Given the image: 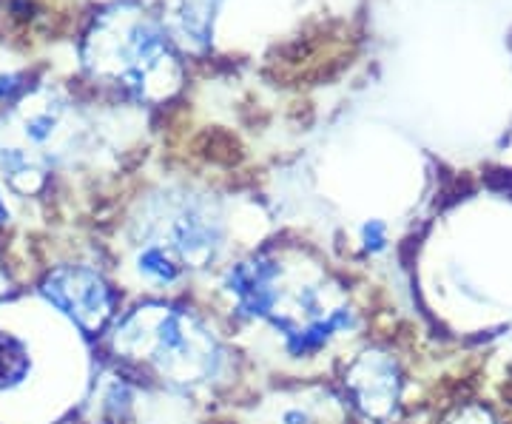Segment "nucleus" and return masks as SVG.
I'll return each mask as SVG.
<instances>
[{
  "mask_svg": "<svg viewBox=\"0 0 512 424\" xmlns=\"http://www.w3.org/2000/svg\"><path fill=\"white\" fill-rule=\"evenodd\" d=\"M222 0H177L174 6V35L191 49H205L214 35V20Z\"/></svg>",
  "mask_w": 512,
  "mask_h": 424,
  "instance_id": "8",
  "label": "nucleus"
},
{
  "mask_svg": "<svg viewBox=\"0 0 512 424\" xmlns=\"http://www.w3.org/2000/svg\"><path fill=\"white\" fill-rule=\"evenodd\" d=\"M157 228L146 242H160L174 251L185 271L211 268L225 245V225L217 205L208 197H165V214H154Z\"/></svg>",
  "mask_w": 512,
  "mask_h": 424,
  "instance_id": "5",
  "label": "nucleus"
},
{
  "mask_svg": "<svg viewBox=\"0 0 512 424\" xmlns=\"http://www.w3.org/2000/svg\"><path fill=\"white\" fill-rule=\"evenodd\" d=\"M86 66L94 77H106L111 86L137 103H157L183 80L180 55L163 23L137 6H114L94 23L86 37Z\"/></svg>",
  "mask_w": 512,
  "mask_h": 424,
  "instance_id": "3",
  "label": "nucleus"
},
{
  "mask_svg": "<svg viewBox=\"0 0 512 424\" xmlns=\"http://www.w3.org/2000/svg\"><path fill=\"white\" fill-rule=\"evenodd\" d=\"M29 77L20 72H0V103H12L29 89Z\"/></svg>",
  "mask_w": 512,
  "mask_h": 424,
  "instance_id": "9",
  "label": "nucleus"
},
{
  "mask_svg": "<svg viewBox=\"0 0 512 424\" xmlns=\"http://www.w3.org/2000/svg\"><path fill=\"white\" fill-rule=\"evenodd\" d=\"M37 296L66 319L80 336H103L117 319V288L106 274L86 262H69L49 268L37 282Z\"/></svg>",
  "mask_w": 512,
  "mask_h": 424,
  "instance_id": "4",
  "label": "nucleus"
},
{
  "mask_svg": "<svg viewBox=\"0 0 512 424\" xmlns=\"http://www.w3.org/2000/svg\"><path fill=\"white\" fill-rule=\"evenodd\" d=\"M362 242H365V248L370 254H376V251H382L384 245H387V228H384V222L379 220H370L362 225Z\"/></svg>",
  "mask_w": 512,
  "mask_h": 424,
  "instance_id": "10",
  "label": "nucleus"
},
{
  "mask_svg": "<svg viewBox=\"0 0 512 424\" xmlns=\"http://www.w3.org/2000/svg\"><path fill=\"white\" fill-rule=\"evenodd\" d=\"M222 288L245 319L271 322L285 333L293 356L319 353L336 333L348 331V299L322 268L288 265L276 254H251L228 265Z\"/></svg>",
  "mask_w": 512,
  "mask_h": 424,
  "instance_id": "1",
  "label": "nucleus"
},
{
  "mask_svg": "<svg viewBox=\"0 0 512 424\" xmlns=\"http://www.w3.org/2000/svg\"><path fill=\"white\" fill-rule=\"evenodd\" d=\"M399 368L382 351H367L356 356L345 370V388L356 410H362L367 419L382 422L393 413L399 402Z\"/></svg>",
  "mask_w": 512,
  "mask_h": 424,
  "instance_id": "6",
  "label": "nucleus"
},
{
  "mask_svg": "<svg viewBox=\"0 0 512 424\" xmlns=\"http://www.w3.org/2000/svg\"><path fill=\"white\" fill-rule=\"evenodd\" d=\"M120 370H137L174 393L211 388L228 368V351L205 319L180 305L146 302L117 314L103 333Z\"/></svg>",
  "mask_w": 512,
  "mask_h": 424,
  "instance_id": "2",
  "label": "nucleus"
},
{
  "mask_svg": "<svg viewBox=\"0 0 512 424\" xmlns=\"http://www.w3.org/2000/svg\"><path fill=\"white\" fill-rule=\"evenodd\" d=\"M453 424H493V422H490V416H487L484 410H476V407H473V410H464Z\"/></svg>",
  "mask_w": 512,
  "mask_h": 424,
  "instance_id": "11",
  "label": "nucleus"
},
{
  "mask_svg": "<svg viewBox=\"0 0 512 424\" xmlns=\"http://www.w3.org/2000/svg\"><path fill=\"white\" fill-rule=\"evenodd\" d=\"M9 222H12V211H9V205L3 200V191H0V231H3Z\"/></svg>",
  "mask_w": 512,
  "mask_h": 424,
  "instance_id": "13",
  "label": "nucleus"
},
{
  "mask_svg": "<svg viewBox=\"0 0 512 424\" xmlns=\"http://www.w3.org/2000/svg\"><path fill=\"white\" fill-rule=\"evenodd\" d=\"M12 294V274H9V268L0 262V302H6Z\"/></svg>",
  "mask_w": 512,
  "mask_h": 424,
  "instance_id": "12",
  "label": "nucleus"
},
{
  "mask_svg": "<svg viewBox=\"0 0 512 424\" xmlns=\"http://www.w3.org/2000/svg\"><path fill=\"white\" fill-rule=\"evenodd\" d=\"M37 370L32 342L23 333L9 331L0 325V396L20 393L32 382Z\"/></svg>",
  "mask_w": 512,
  "mask_h": 424,
  "instance_id": "7",
  "label": "nucleus"
}]
</instances>
